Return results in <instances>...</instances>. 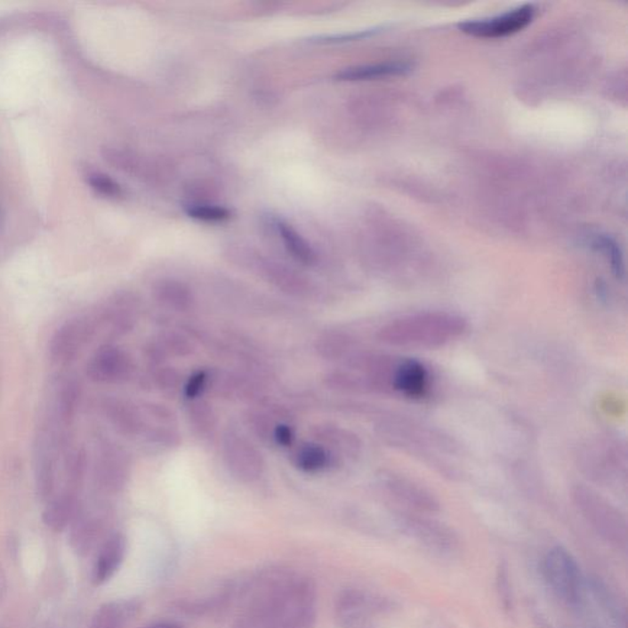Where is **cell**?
<instances>
[{
  "mask_svg": "<svg viewBox=\"0 0 628 628\" xmlns=\"http://www.w3.org/2000/svg\"><path fill=\"white\" fill-rule=\"evenodd\" d=\"M233 628H314L317 587L312 579L281 569L263 572L244 588Z\"/></svg>",
  "mask_w": 628,
  "mask_h": 628,
  "instance_id": "obj_1",
  "label": "cell"
},
{
  "mask_svg": "<svg viewBox=\"0 0 628 628\" xmlns=\"http://www.w3.org/2000/svg\"><path fill=\"white\" fill-rule=\"evenodd\" d=\"M468 328L461 314L423 310L391 320L378 330L377 338L393 348L439 349L463 338Z\"/></svg>",
  "mask_w": 628,
  "mask_h": 628,
  "instance_id": "obj_2",
  "label": "cell"
},
{
  "mask_svg": "<svg viewBox=\"0 0 628 628\" xmlns=\"http://www.w3.org/2000/svg\"><path fill=\"white\" fill-rule=\"evenodd\" d=\"M375 432L388 446L419 456L427 464L439 468L446 474L455 471L449 459L458 456L461 448L451 436L441 430L407 417L387 416L382 417L375 426Z\"/></svg>",
  "mask_w": 628,
  "mask_h": 628,
  "instance_id": "obj_3",
  "label": "cell"
},
{
  "mask_svg": "<svg viewBox=\"0 0 628 628\" xmlns=\"http://www.w3.org/2000/svg\"><path fill=\"white\" fill-rule=\"evenodd\" d=\"M582 471L603 484H614L627 477V451L623 443L611 439L591 441L579 455Z\"/></svg>",
  "mask_w": 628,
  "mask_h": 628,
  "instance_id": "obj_4",
  "label": "cell"
},
{
  "mask_svg": "<svg viewBox=\"0 0 628 628\" xmlns=\"http://www.w3.org/2000/svg\"><path fill=\"white\" fill-rule=\"evenodd\" d=\"M573 501L579 512L588 520L598 533L615 540L624 542L626 539V522L623 514L618 512L608 500L595 492L593 488L577 485L572 491Z\"/></svg>",
  "mask_w": 628,
  "mask_h": 628,
  "instance_id": "obj_5",
  "label": "cell"
},
{
  "mask_svg": "<svg viewBox=\"0 0 628 628\" xmlns=\"http://www.w3.org/2000/svg\"><path fill=\"white\" fill-rule=\"evenodd\" d=\"M222 458L229 474L239 482L251 484L263 475V455L247 436L238 431H229L223 436Z\"/></svg>",
  "mask_w": 628,
  "mask_h": 628,
  "instance_id": "obj_6",
  "label": "cell"
},
{
  "mask_svg": "<svg viewBox=\"0 0 628 628\" xmlns=\"http://www.w3.org/2000/svg\"><path fill=\"white\" fill-rule=\"evenodd\" d=\"M547 583L562 600L577 604L582 597V578L578 565L565 549L555 547L543 562Z\"/></svg>",
  "mask_w": 628,
  "mask_h": 628,
  "instance_id": "obj_7",
  "label": "cell"
},
{
  "mask_svg": "<svg viewBox=\"0 0 628 628\" xmlns=\"http://www.w3.org/2000/svg\"><path fill=\"white\" fill-rule=\"evenodd\" d=\"M536 8L534 4L519 6L504 14L494 18L469 20L458 25L459 30L466 35L480 38H500L522 31L534 20Z\"/></svg>",
  "mask_w": 628,
  "mask_h": 628,
  "instance_id": "obj_8",
  "label": "cell"
},
{
  "mask_svg": "<svg viewBox=\"0 0 628 628\" xmlns=\"http://www.w3.org/2000/svg\"><path fill=\"white\" fill-rule=\"evenodd\" d=\"M246 259L242 261V264H247L248 267L254 269L263 279L269 284L273 285L284 294L294 297H306L310 293V284L307 278L302 274L297 273L293 268L286 267L285 264L278 263V262L270 261L259 257H254L252 254H245Z\"/></svg>",
  "mask_w": 628,
  "mask_h": 628,
  "instance_id": "obj_9",
  "label": "cell"
},
{
  "mask_svg": "<svg viewBox=\"0 0 628 628\" xmlns=\"http://www.w3.org/2000/svg\"><path fill=\"white\" fill-rule=\"evenodd\" d=\"M382 487L400 503L423 512H435L439 503L426 487L398 472L384 471L380 477Z\"/></svg>",
  "mask_w": 628,
  "mask_h": 628,
  "instance_id": "obj_10",
  "label": "cell"
},
{
  "mask_svg": "<svg viewBox=\"0 0 628 628\" xmlns=\"http://www.w3.org/2000/svg\"><path fill=\"white\" fill-rule=\"evenodd\" d=\"M430 387L431 374L423 362L399 358L394 374L393 393L409 399H423L429 393Z\"/></svg>",
  "mask_w": 628,
  "mask_h": 628,
  "instance_id": "obj_11",
  "label": "cell"
},
{
  "mask_svg": "<svg viewBox=\"0 0 628 628\" xmlns=\"http://www.w3.org/2000/svg\"><path fill=\"white\" fill-rule=\"evenodd\" d=\"M133 365L127 352L117 346H105L97 352L89 366L93 380L103 383H118L131 375Z\"/></svg>",
  "mask_w": 628,
  "mask_h": 628,
  "instance_id": "obj_12",
  "label": "cell"
},
{
  "mask_svg": "<svg viewBox=\"0 0 628 628\" xmlns=\"http://www.w3.org/2000/svg\"><path fill=\"white\" fill-rule=\"evenodd\" d=\"M128 552V543L121 533L109 535L100 547L93 566V584L102 585L111 581L122 568Z\"/></svg>",
  "mask_w": 628,
  "mask_h": 628,
  "instance_id": "obj_13",
  "label": "cell"
},
{
  "mask_svg": "<svg viewBox=\"0 0 628 628\" xmlns=\"http://www.w3.org/2000/svg\"><path fill=\"white\" fill-rule=\"evenodd\" d=\"M314 439L320 445L326 446L333 455L342 459H354L360 455L362 449L361 439L351 431L340 426L319 425L314 429Z\"/></svg>",
  "mask_w": 628,
  "mask_h": 628,
  "instance_id": "obj_14",
  "label": "cell"
},
{
  "mask_svg": "<svg viewBox=\"0 0 628 628\" xmlns=\"http://www.w3.org/2000/svg\"><path fill=\"white\" fill-rule=\"evenodd\" d=\"M291 461L301 471L318 474L338 464L340 459L318 442H303L294 449Z\"/></svg>",
  "mask_w": 628,
  "mask_h": 628,
  "instance_id": "obj_15",
  "label": "cell"
},
{
  "mask_svg": "<svg viewBox=\"0 0 628 628\" xmlns=\"http://www.w3.org/2000/svg\"><path fill=\"white\" fill-rule=\"evenodd\" d=\"M152 294L158 306L173 312H188L196 303L192 289L183 281L177 279L157 281Z\"/></svg>",
  "mask_w": 628,
  "mask_h": 628,
  "instance_id": "obj_16",
  "label": "cell"
},
{
  "mask_svg": "<svg viewBox=\"0 0 628 628\" xmlns=\"http://www.w3.org/2000/svg\"><path fill=\"white\" fill-rule=\"evenodd\" d=\"M141 611L137 600L113 601L100 608L89 628H127Z\"/></svg>",
  "mask_w": 628,
  "mask_h": 628,
  "instance_id": "obj_17",
  "label": "cell"
},
{
  "mask_svg": "<svg viewBox=\"0 0 628 628\" xmlns=\"http://www.w3.org/2000/svg\"><path fill=\"white\" fill-rule=\"evenodd\" d=\"M411 70H413V67L406 61H394V63L391 61V63L346 68L336 74L335 79L339 82H362V80L407 76Z\"/></svg>",
  "mask_w": 628,
  "mask_h": 628,
  "instance_id": "obj_18",
  "label": "cell"
},
{
  "mask_svg": "<svg viewBox=\"0 0 628 628\" xmlns=\"http://www.w3.org/2000/svg\"><path fill=\"white\" fill-rule=\"evenodd\" d=\"M188 426L200 441H208L215 436L218 429V416L212 404L206 400L189 401L187 407Z\"/></svg>",
  "mask_w": 628,
  "mask_h": 628,
  "instance_id": "obj_19",
  "label": "cell"
},
{
  "mask_svg": "<svg viewBox=\"0 0 628 628\" xmlns=\"http://www.w3.org/2000/svg\"><path fill=\"white\" fill-rule=\"evenodd\" d=\"M275 228H277L280 238L283 239L285 249L294 261L306 265V267H312V265L317 263L316 252L293 226L284 221V220L278 219L275 221Z\"/></svg>",
  "mask_w": 628,
  "mask_h": 628,
  "instance_id": "obj_20",
  "label": "cell"
},
{
  "mask_svg": "<svg viewBox=\"0 0 628 628\" xmlns=\"http://www.w3.org/2000/svg\"><path fill=\"white\" fill-rule=\"evenodd\" d=\"M316 350L320 358L330 361H346L358 351L355 339L342 332H328L320 335L316 342Z\"/></svg>",
  "mask_w": 628,
  "mask_h": 628,
  "instance_id": "obj_21",
  "label": "cell"
},
{
  "mask_svg": "<svg viewBox=\"0 0 628 628\" xmlns=\"http://www.w3.org/2000/svg\"><path fill=\"white\" fill-rule=\"evenodd\" d=\"M368 608V599L361 592H344L336 600V618L342 627H351L360 623L367 614Z\"/></svg>",
  "mask_w": 628,
  "mask_h": 628,
  "instance_id": "obj_22",
  "label": "cell"
},
{
  "mask_svg": "<svg viewBox=\"0 0 628 628\" xmlns=\"http://www.w3.org/2000/svg\"><path fill=\"white\" fill-rule=\"evenodd\" d=\"M593 247L601 252L604 257L607 258L615 277L617 279H624V273H626V270H624V259L623 251H621L617 242L607 235H597L593 239Z\"/></svg>",
  "mask_w": 628,
  "mask_h": 628,
  "instance_id": "obj_23",
  "label": "cell"
},
{
  "mask_svg": "<svg viewBox=\"0 0 628 628\" xmlns=\"http://www.w3.org/2000/svg\"><path fill=\"white\" fill-rule=\"evenodd\" d=\"M152 381L157 390L166 396H174L182 390V375L171 366L163 365L155 368Z\"/></svg>",
  "mask_w": 628,
  "mask_h": 628,
  "instance_id": "obj_24",
  "label": "cell"
},
{
  "mask_svg": "<svg viewBox=\"0 0 628 628\" xmlns=\"http://www.w3.org/2000/svg\"><path fill=\"white\" fill-rule=\"evenodd\" d=\"M187 215L194 220L204 222H222L231 219V210L225 206L212 205V204H192L184 208Z\"/></svg>",
  "mask_w": 628,
  "mask_h": 628,
  "instance_id": "obj_25",
  "label": "cell"
},
{
  "mask_svg": "<svg viewBox=\"0 0 628 628\" xmlns=\"http://www.w3.org/2000/svg\"><path fill=\"white\" fill-rule=\"evenodd\" d=\"M157 342L163 346L168 358L170 356H173V358H187V356L192 355L194 350L192 342L186 336L177 332L161 333Z\"/></svg>",
  "mask_w": 628,
  "mask_h": 628,
  "instance_id": "obj_26",
  "label": "cell"
},
{
  "mask_svg": "<svg viewBox=\"0 0 628 628\" xmlns=\"http://www.w3.org/2000/svg\"><path fill=\"white\" fill-rule=\"evenodd\" d=\"M210 381V372L206 370H199L194 372L184 385H182V393L188 401L200 399V396L208 387Z\"/></svg>",
  "mask_w": 628,
  "mask_h": 628,
  "instance_id": "obj_27",
  "label": "cell"
},
{
  "mask_svg": "<svg viewBox=\"0 0 628 628\" xmlns=\"http://www.w3.org/2000/svg\"><path fill=\"white\" fill-rule=\"evenodd\" d=\"M148 439L157 446V448H173L181 443L180 435L173 426L158 425L148 432Z\"/></svg>",
  "mask_w": 628,
  "mask_h": 628,
  "instance_id": "obj_28",
  "label": "cell"
},
{
  "mask_svg": "<svg viewBox=\"0 0 628 628\" xmlns=\"http://www.w3.org/2000/svg\"><path fill=\"white\" fill-rule=\"evenodd\" d=\"M382 28H366V30L350 32V34L348 32V34L317 36L310 38V41L317 44H345V42L365 40L371 36L380 34Z\"/></svg>",
  "mask_w": 628,
  "mask_h": 628,
  "instance_id": "obj_29",
  "label": "cell"
},
{
  "mask_svg": "<svg viewBox=\"0 0 628 628\" xmlns=\"http://www.w3.org/2000/svg\"><path fill=\"white\" fill-rule=\"evenodd\" d=\"M246 421L249 430L254 433L262 441H271L273 436L274 426H271V421H269L268 416L264 414L257 413V411H249L246 415Z\"/></svg>",
  "mask_w": 628,
  "mask_h": 628,
  "instance_id": "obj_30",
  "label": "cell"
},
{
  "mask_svg": "<svg viewBox=\"0 0 628 628\" xmlns=\"http://www.w3.org/2000/svg\"><path fill=\"white\" fill-rule=\"evenodd\" d=\"M90 186L102 196L118 198L123 196L121 184L116 182L111 177L102 173H92L89 176Z\"/></svg>",
  "mask_w": 628,
  "mask_h": 628,
  "instance_id": "obj_31",
  "label": "cell"
},
{
  "mask_svg": "<svg viewBox=\"0 0 628 628\" xmlns=\"http://www.w3.org/2000/svg\"><path fill=\"white\" fill-rule=\"evenodd\" d=\"M294 439H296V433H294L293 427L287 423H279L274 426L271 442H274L275 445L281 447V448H291Z\"/></svg>",
  "mask_w": 628,
  "mask_h": 628,
  "instance_id": "obj_32",
  "label": "cell"
},
{
  "mask_svg": "<svg viewBox=\"0 0 628 628\" xmlns=\"http://www.w3.org/2000/svg\"><path fill=\"white\" fill-rule=\"evenodd\" d=\"M148 414L154 417L160 425L173 426L177 421V415L170 407L161 403L149 404Z\"/></svg>",
  "mask_w": 628,
  "mask_h": 628,
  "instance_id": "obj_33",
  "label": "cell"
},
{
  "mask_svg": "<svg viewBox=\"0 0 628 628\" xmlns=\"http://www.w3.org/2000/svg\"><path fill=\"white\" fill-rule=\"evenodd\" d=\"M145 628H183L180 624L174 623H168V621H164V623L152 624L150 626Z\"/></svg>",
  "mask_w": 628,
  "mask_h": 628,
  "instance_id": "obj_34",
  "label": "cell"
}]
</instances>
